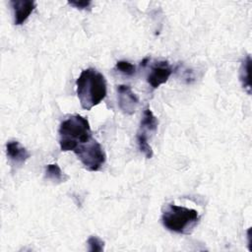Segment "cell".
Wrapping results in <instances>:
<instances>
[{
  "label": "cell",
  "instance_id": "9c48e42d",
  "mask_svg": "<svg viewBox=\"0 0 252 252\" xmlns=\"http://www.w3.org/2000/svg\"><path fill=\"white\" fill-rule=\"evenodd\" d=\"M158 121L157 117L154 115L153 111L149 107H147L143 112L140 127H139V130L137 133L142 134L149 138L148 133L156 132L158 129Z\"/></svg>",
  "mask_w": 252,
  "mask_h": 252
},
{
  "label": "cell",
  "instance_id": "2e32d148",
  "mask_svg": "<svg viewBox=\"0 0 252 252\" xmlns=\"http://www.w3.org/2000/svg\"><path fill=\"white\" fill-rule=\"evenodd\" d=\"M149 60H150V59H149V58H148V57H146V58H144V59H143V60H142V61H141V63H140V66H141V67H143V68H144V67H146V65H147V64H148V62H149Z\"/></svg>",
  "mask_w": 252,
  "mask_h": 252
},
{
  "label": "cell",
  "instance_id": "ba28073f",
  "mask_svg": "<svg viewBox=\"0 0 252 252\" xmlns=\"http://www.w3.org/2000/svg\"><path fill=\"white\" fill-rule=\"evenodd\" d=\"M6 154L13 165H23L31 157L28 150L18 141H9L6 144Z\"/></svg>",
  "mask_w": 252,
  "mask_h": 252
},
{
  "label": "cell",
  "instance_id": "8992f818",
  "mask_svg": "<svg viewBox=\"0 0 252 252\" xmlns=\"http://www.w3.org/2000/svg\"><path fill=\"white\" fill-rule=\"evenodd\" d=\"M118 106L125 114L131 115L136 111L139 104L138 96L132 92L131 88L126 85H119L117 87Z\"/></svg>",
  "mask_w": 252,
  "mask_h": 252
},
{
  "label": "cell",
  "instance_id": "30bf717a",
  "mask_svg": "<svg viewBox=\"0 0 252 252\" xmlns=\"http://www.w3.org/2000/svg\"><path fill=\"white\" fill-rule=\"evenodd\" d=\"M250 70H251V57L247 55L241 62L239 68V80L243 89L248 94H251V82H250Z\"/></svg>",
  "mask_w": 252,
  "mask_h": 252
},
{
  "label": "cell",
  "instance_id": "7c38bea8",
  "mask_svg": "<svg viewBox=\"0 0 252 252\" xmlns=\"http://www.w3.org/2000/svg\"><path fill=\"white\" fill-rule=\"evenodd\" d=\"M136 139H137V144L141 153H143L147 158H151L153 157V149L149 144V138L142 134L137 133Z\"/></svg>",
  "mask_w": 252,
  "mask_h": 252
},
{
  "label": "cell",
  "instance_id": "52a82bcc",
  "mask_svg": "<svg viewBox=\"0 0 252 252\" xmlns=\"http://www.w3.org/2000/svg\"><path fill=\"white\" fill-rule=\"evenodd\" d=\"M14 13V24L23 25L35 8V2L32 0H13L10 2Z\"/></svg>",
  "mask_w": 252,
  "mask_h": 252
},
{
  "label": "cell",
  "instance_id": "8fae6325",
  "mask_svg": "<svg viewBox=\"0 0 252 252\" xmlns=\"http://www.w3.org/2000/svg\"><path fill=\"white\" fill-rule=\"evenodd\" d=\"M44 176L46 179L54 182V183H61L65 182L68 179V176L64 174L57 163H50L47 164L45 167Z\"/></svg>",
  "mask_w": 252,
  "mask_h": 252
},
{
  "label": "cell",
  "instance_id": "7a4b0ae2",
  "mask_svg": "<svg viewBox=\"0 0 252 252\" xmlns=\"http://www.w3.org/2000/svg\"><path fill=\"white\" fill-rule=\"evenodd\" d=\"M59 146L62 152H74L79 146L93 139L87 118L74 114L63 120L59 126Z\"/></svg>",
  "mask_w": 252,
  "mask_h": 252
},
{
  "label": "cell",
  "instance_id": "6da1fadb",
  "mask_svg": "<svg viewBox=\"0 0 252 252\" xmlns=\"http://www.w3.org/2000/svg\"><path fill=\"white\" fill-rule=\"evenodd\" d=\"M76 87L80 104L86 110H91L106 96V80L100 72L94 68H88L81 72L76 81Z\"/></svg>",
  "mask_w": 252,
  "mask_h": 252
},
{
  "label": "cell",
  "instance_id": "9a60e30c",
  "mask_svg": "<svg viewBox=\"0 0 252 252\" xmlns=\"http://www.w3.org/2000/svg\"><path fill=\"white\" fill-rule=\"evenodd\" d=\"M68 4L77 8V9H80V10H90V7H91V4L92 2L91 1H68Z\"/></svg>",
  "mask_w": 252,
  "mask_h": 252
},
{
  "label": "cell",
  "instance_id": "277c9868",
  "mask_svg": "<svg viewBox=\"0 0 252 252\" xmlns=\"http://www.w3.org/2000/svg\"><path fill=\"white\" fill-rule=\"evenodd\" d=\"M74 153L84 167L89 171L99 170L106 160V156L102 147L94 138L79 146Z\"/></svg>",
  "mask_w": 252,
  "mask_h": 252
},
{
  "label": "cell",
  "instance_id": "4fadbf2b",
  "mask_svg": "<svg viewBox=\"0 0 252 252\" xmlns=\"http://www.w3.org/2000/svg\"><path fill=\"white\" fill-rule=\"evenodd\" d=\"M115 68L122 74L126 75V76H133L136 72V67L135 65L131 64L130 62L128 61H125V60H121V61H118L115 65Z\"/></svg>",
  "mask_w": 252,
  "mask_h": 252
},
{
  "label": "cell",
  "instance_id": "5b68a950",
  "mask_svg": "<svg viewBox=\"0 0 252 252\" xmlns=\"http://www.w3.org/2000/svg\"><path fill=\"white\" fill-rule=\"evenodd\" d=\"M173 72L172 67L166 60L156 61L150 69L147 76V82L151 85L153 90L158 89L160 85L167 82Z\"/></svg>",
  "mask_w": 252,
  "mask_h": 252
},
{
  "label": "cell",
  "instance_id": "5bb4252c",
  "mask_svg": "<svg viewBox=\"0 0 252 252\" xmlns=\"http://www.w3.org/2000/svg\"><path fill=\"white\" fill-rule=\"evenodd\" d=\"M87 243L89 245V250L91 252H100L104 248V242L95 235L90 236L88 238Z\"/></svg>",
  "mask_w": 252,
  "mask_h": 252
},
{
  "label": "cell",
  "instance_id": "3957f363",
  "mask_svg": "<svg viewBox=\"0 0 252 252\" xmlns=\"http://www.w3.org/2000/svg\"><path fill=\"white\" fill-rule=\"evenodd\" d=\"M200 220L198 212L174 204H166L161 213V222L163 226L172 232L189 234L193 231Z\"/></svg>",
  "mask_w": 252,
  "mask_h": 252
}]
</instances>
